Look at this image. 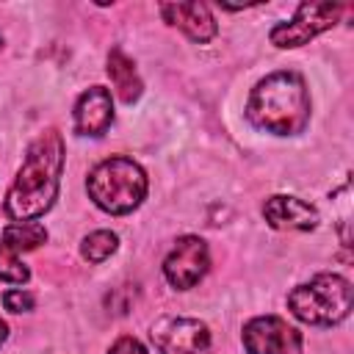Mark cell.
<instances>
[{"mask_svg": "<svg viewBox=\"0 0 354 354\" xmlns=\"http://www.w3.org/2000/svg\"><path fill=\"white\" fill-rule=\"evenodd\" d=\"M105 72H108V77H111V83H113V91H116V97H119L122 102L133 105V102L141 97L144 83H141V77H138V72H136V64H133L119 47H113V50L108 53V66H105Z\"/></svg>", "mask_w": 354, "mask_h": 354, "instance_id": "7c38bea8", "label": "cell"}, {"mask_svg": "<svg viewBox=\"0 0 354 354\" xmlns=\"http://www.w3.org/2000/svg\"><path fill=\"white\" fill-rule=\"evenodd\" d=\"M0 279L8 282V285H25L30 279V271L28 266L19 260L17 252H11L8 246L0 243Z\"/></svg>", "mask_w": 354, "mask_h": 354, "instance_id": "9a60e30c", "label": "cell"}, {"mask_svg": "<svg viewBox=\"0 0 354 354\" xmlns=\"http://www.w3.org/2000/svg\"><path fill=\"white\" fill-rule=\"evenodd\" d=\"M163 22L185 30V36L196 44H207L216 36V19L205 3H163L160 6Z\"/></svg>", "mask_w": 354, "mask_h": 354, "instance_id": "8fae6325", "label": "cell"}, {"mask_svg": "<svg viewBox=\"0 0 354 354\" xmlns=\"http://www.w3.org/2000/svg\"><path fill=\"white\" fill-rule=\"evenodd\" d=\"M0 47H3V36H0Z\"/></svg>", "mask_w": 354, "mask_h": 354, "instance_id": "d6986e66", "label": "cell"}, {"mask_svg": "<svg viewBox=\"0 0 354 354\" xmlns=\"http://www.w3.org/2000/svg\"><path fill=\"white\" fill-rule=\"evenodd\" d=\"M6 337H8V326H6V321L0 318V346L6 343Z\"/></svg>", "mask_w": 354, "mask_h": 354, "instance_id": "ac0fdd59", "label": "cell"}, {"mask_svg": "<svg viewBox=\"0 0 354 354\" xmlns=\"http://www.w3.org/2000/svg\"><path fill=\"white\" fill-rule=\"evenodd\" d=\"M33 304H36L33 293H28L22 288H14V290L3 293V307L11 310V313H28V310H33Z\"/></svg>", "mask_w": 354, "mask_h": 354, "instance_id": "2e32d148", "label": "cell"}, {"mask_svg": "<svg viewBox=\"0 0 354 354\" xmlns=\"http://www.w3.org/2000/svg\"><path fill=\"white\" fill-rule=\"evenodd\" d=\"M44 241H47V230H44V224H39V221H14V224H8V227L3 230V235H0V243L8 246V249L17 252V254L30 252V249L41 246Z\"/></svg>", "mask_w": 354, "mask_h": 354, "instance_id": "4fadbf2b", "label": "cell"}, {"mask_svg": "<svg viewBox=\"0 0 354 354\" xmlns=\"http://www.w3.org/2000/svg\"><path fill=\"white\" fill-rule=\"evenodd\" d=\"M310 91L299 72L279 69L257 80L246 102V119L274 136H299L310 124Z\"/></svg>", "mask_w": 354, "mask_h": 354, "instance_id": "7a4b0ae2", "label": "cell"}, {"mask_svg": "<svg viewBox=\"0 0 354 354\" xmlns=\"http://www.w3.org/2000/svg\"><path fill=\"white\" fill-rule=\"evenodd\" d=\"M246 354H304L301 332L279 315H257L241 332Z\"/></svg>", "mask_w": 354, "mask_h": 354, "instance_id": "8992f818", "label": "cell"}, {"mask_svg": "<svg viewBox=\"0 0 354 354\" xmlns=\"http://www.w3.org/2000/svg\"><path fill=\"white\" fill-rule=\"evenodd\" d=\"M354 301L351 282L340 274H315L288 293V310L310 326H335L348 318Z\"/></svg>", "mask_w": 354, "mask_h": 354, "instance_id": "277c9868", "label": "cell"}, {"mask_svg": "<svg viewBox=\"0 0 354 354\" xmlns=\"http://www.w3.org/2000/svg\"><path fill=\"white\" fill-rule=\"evenodd\" d=\"M147 188H149L147 171L133 158H124V155L105 158L88 171V180H86V191L91 202L111 216L133 213L144 202Z\"/></svg>", "mask_w": 354, "mask_h": 354, "instance_id": "3957f363", "label": "cell"}, {"mask_svg": "<svg viewBox=\"0 0 354 354\" xmlns=\"http://www.w3.org/2000/svg\"><path fill=\"white\" fill-rule=\"evenodd\" d=\"M116 246H119L116 232H111V230H94V232H88V235L83 238L80 254H83V260H88V263H102V260H108V257L116 252Z\"/></svg>", "mask_w": 354, "mask_h": 354, "instance_id": "5bb4252c", "label": "cell"}, {"mask_svg": "<svg viewBox=\"0 0 354 354\" xmlns=\"http://www.w3.org/2000/svg\"><path fill=\"white\" fill-rule=\"evenodd\" d=\"M108 354H149V351L144 348V343H141V340H136V337L124 335V337H119V340L108 348Z\"/></svg>", "mask_w": 354, "mask_h": 354, "instance_id": "e0dca14e", "label": "cell"}, {"mask_svg": "<svg viewBox=\"0 0 354 354\" xmlns=\"http://www.w3.org/2000/svg\"><path fill=\"white\" fill-rule=\"evenodd\" d=\"M263 218L274 230H296V232H310L321 221L318 210L310 202H304L299 196H288V194L268 196L263 205Z\"/></svg>", "mask_w": 354, "mask_h": 354, "instance_id": "30bf717a", "label": "cell"}, {"mask_svg": "<svg viewBox=\"0 0 354 354\" xmlns=\"http://www.w3.org/2000/svg\"><path fill=\"white\" fill-rule=\"evenodd\" d=\"M152 343L160 354H210V329L199 318H160Z\"/></svg>", "mask_w": 354, "mask_h": 354, "instance_id": "ba28073f", "label": "cell"}, {"mask_svg": "<svg viewBox=\"0 0 354 354\" xmlns=\"http://www.w3.org/2000/svg\"><path fill=\"white\" fill-rule=\"evenodd\" d=\"M207 268H210V252H207V243L199 235L177 238L171 252L163 260V277L177 290L194 288L207 274Z\"/></svg>", "mask_w": 354, "mask_h": 354, "instance_id": "52a82bcc", "label": "cell"}, {"mask_svg": "<svg viewBox=\"0 0 354 354\" xmlns=\"http://www.w3.org/2000/svg\"><path fill=\"white\" fill-rule=\"evenodd\" d=\"M72 119H75V133L77 136H102L111 122H113V100H111V91L102 88V86H91L86 88L77 102H75V111H72Z\"/></svg>", "mask_w": 354, "mask_h": 354, "instance_id": "9c48e42d", "label": "cell"}, {"mask_svg": "<svg viewBox=\"0 0 354 354\" xmlns=\"http://www.w3.org/2000/svg\"><path fill=\"white\" fill-rule=\"evenodd\" d=\"M343 14V6L335 0H315V3H299L296 14L288 22H279L271 28L268 39L274 47L288 50V47H301L318 33L329 30Z\"/></svg>", "mask_w": 354, "mask_h": 354, "instance_id": "5b68a950", "label": "cell"}, {"mask_svg": "<svg viewBox=\"0 0 354 354\" xmlns=\"http://www.w3.org/2000/svg\"><path fill=\"white\" fill-rule=\"evenodd\" d=\"M64 171V138L58 130L41 133L25 152V160L6 194V213L14 221L41 218L58 199Z\"/></svg>", "mask_w": 354, "mask_h": 354, "instance_id": "6da1fadb", "label": "cell"}]
</instances>
